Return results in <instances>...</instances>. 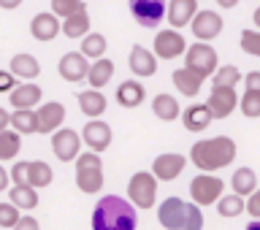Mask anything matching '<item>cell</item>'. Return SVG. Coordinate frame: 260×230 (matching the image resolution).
<instances>
[{
    "mask_svg": "<svg viewBox=\"0 0 260 230\" xmlns=\"http://www.w3.org/2000/svg\"><path fill=\"white\" fill-rule=\"evenodd\" d=\"M138 209L119 195H103L92 211V230H136Z\"/></svg>",
    "mask_w": 260,
    "mask_h": 230,
    "instance_id": "obj_1",
    "label": "cell"
},
{
    "mask_svg": "<svg viewBox=\"0 0 260 230\" xmlns=\"http://www.w3.org/2000/svg\"><path fill=\"white\" fill-rule=\"evenodd\" d=\"M190 160L201 174H214L219 168L233 166L236 160V144L231 136H214V138H203V141L192 144Z\"/></svg>",
    "mask_w": 260,
    "mask_h": 230,
    "instance_id": "obj_2",
    "label": "cell"
},
{
    "mask_svg": "<svg viewBox=\"0 0 260 230\" xmlns=\"http://www.w3.org/2000/svg\"><path fill=\"white\" fill-rule=\"evenodd\" d=\"M157 222L166 230H203V211L182 198H166L157 209Z\"/></svg>",
    "mask_w": 260,
    "mask_h": 230,
    "instance_id": "obj_3",
    "label": "cell"
},
{
    "mask_svg": "<svg viewBox=\"0 0 260 230\" xmlns=\"http://www.w3.org/2000/svg\"><path fill=\"white\" fill-rule=\"evenodd\" d=\"M76 187L87 195L101 192L103 187V160L98 152H81L76 157Z\"/></svg>",
    "mask_w": 260,
    "mask_h": 230,
    "instance_id": "obj_4",
    "label": "cell"
},
{
    "mask_svg": "<svg viewBox=\"0 0 260 230\" xmlns=\"http://www.w3.org/2000/svg\"><path fill=\"white\" fill-rule=\"evenodd\" d=\"M127 198L136 209H152L157 198V179L152 171H138L127 182Z\"/></svg>",
    "mask_w": 260,
    "mask_h": 230,
    "instance_id": "obj_5",
    "label": "cell"
},
{
    "mask_svg": "<svg viewBox=\"0 0 260 230\" xmlns=\"http://www.w3.org/2000/svg\"><path fill=\"white\" fill-rule=\"evenodd\" d=\"M184 68H190L192 73H198L201 79L214 76V73H217V52H214V46L203 44V41L187 46V52H184Z\"/></svg>",
    "mask_w": 260,
    "mask_h": 230,
    "instance_id": "obj_6",
    "label": "cell"
},
{
    "mask_svg": "<svg viewBox=\"0 0 260 230\" xmlns=\"http://www.w3.org/2000/svg\"><path fill=\"white\" fill-rule=\"evenodd\" d=\"M222 190H225V182L211 174H201L190 182V195H192L195 206H211V203H217L222 198Z\"/></svg>",
    "mask_w": 260,
    "mask_h": 230,
    "instance_id": "obj_7",
    "label": "cell"
},
{
    "mask_svg": "<svg viewBox=\"0 0 260 230\" xmlns=\"http://www.w3.org/2000/svg\"><path fill=\"white\" fill-rule=\"evenodd\" d=\"M130 3V14L141 27H157L168 14V3L166 0H127Z\"/></svg>",
    "mask_w": 260,
    "mask_h": 230,
    "instance_id": "obj_8",
    "label": "cell"
},
{
    "mask_svg": "<svg viewBox=\"0 0 260 230\" xmlns=\"http://www.w3.org/2000/svg\"><path fill=\"white\" fill-rule=\"evenodd\" d=\"M81 133H76L73 127H60L52 136V152L60 162H76L81 154Z\"/></svg>",
    "mask_w": 260,
    "mask_h": 230,
    "instance_id": "obj_9",
    "label": "cell"
},
{
    "mask_svg": "<svg viewBox=\"0 0 260 230\" xmlns=\"http://www.w3.org/2000/svg\"><path fill=\"white\" fill-rule=\"evenodd\" d=\"M187 52V41L179 30H160L154 36V57L160 60H174V57H182Z\"/></svg>",
    "mask_w": 260,
    "mask_h": 230,
    "instance_id": "obj_10",
    "label": "cell"
},
{
    "mask_svg": "<svg viewBox=\"0 0 260 230\" xmlns=\"http://www.w3.org/2000/svg\"><path fill=\"white\" fill-rule=\"evenodd\" d=\"M239 109L247 119L260 117V71H249L244 76V95L239 101Z\"/></svg>",
    "mask_w": 260,
    "mask_h": 230,
    "instance_id": "obj_11",
    "label": "cell"
},
{
    "mask_svg": "<svg viewBox=\"0 0 260 230\" xmlns=\"http://www.w3.org/2000/svg\"><path fill=\"white\" fill-rule=\"evenodd\" d=\"M192 36L203 41V44H211L219 32H222L225 27V22H222V14H217V11H198L195 14V19H192Z\"/></svg>",
    "mask_w": 260,
    "mask_h": 230,
    "instance_id": "obj_12",
    "label": "cell"
},
{
    "mask_svg": "<svg viewBox=\"0 0 260 230\" xmlns=\"http://www.w3.org/2000/svg\"><path fill=\"white\" fill-rule=\"evenodd\" d=\"M187 166V157L184 154H176V152H166V154H157L152 162V174L157 182H174L176 176H182V171Z\"/></svg>",
    "mask_w": 260,
    "mask_h": 230,
    "instance_id": "obj_13",
    "label": "cell"
},
{
    "mask_svg": "<svg viewBox=\"0 0 260 230\" xmlns=\"http://www.w3.org/2000/svg\"><path fill=\"white\" fill-rule=\"evenodd\" d=\"M111 127L106 125L103 119H92V122H87L84 130H81V141L87 144V149L89 152H106L111 146Z\"/></svg>",
    "mask_w": 260,
    "mask_h": 230,
    "instance_id": "obj_14",
    "label": "cell"
},
{
    "mask_svg": "<svg viewBox=\"0 0 260 230\" xmlns=\"http://www.w3.org/2000/svg\"><path fill=\"white\" fill-rule=\"evenodd\" d=\"M206 103L211 114H214V119H228L239 106V95H236L233 87H211V95Z\"/></svg>",
    "mask_w": 260,
    "mask_h": 230,
    "instance_id": "obj_15",
    "label": "cell"
},
{
    "mask_svg": "<svg viewBox=\"0 0 260 230\" xmlns=\"http://www.w3.org/2000/svg\"><path fill=\"white\" fill-rule=\"evenodd\" d=\"M57 73H60L65 81L76 84V81H84L87 79L89 62H87V57L81 54V52H68V54L60 57V62H57Z\"/></svg>",
    "mask_w": 260,
    "mask_h": 230,
    "instance_id": "obj_16",
    "label": "cell"
},
{
    "mask_svg": "<svg viewBox=\"0 0 260 230\" xmlns=\"http://www.w3.org/2000/svg\"><path fill=\"white\" fill-rule=\"evenodd\" d=\"M36 114H38V133H52L54 136L65 122V106L57 103V101L41 103L36 109Z\"/></svg>",
    "mask_w": 260,
    "mask_h": 230,
    "instance_id": "obj_17",
    "label": "cell"
},
{
    "mask_svg": "<svg viewBox=\"0 0 260 230\" xmlns=\"http://www.w3.org/2000/svg\"><path fill=\"white\" fill-rule=\"evenodd\" d=\"M60 30H62V22L57 19L52 11H41V14L32 16V22H30V36L36 41H41V44L54 41L60 36Z\"/></svg>",
    "mask_w": 260,
    "mask_h": 230,
    "instance_id": "obj_18",
    "label": "cell"
},
{
    "mask_svg": "<svg viewBox=\"0 0 260 230\" xmlns=\"http://www.w3.org/2000/svg\"><path fill=\"white\" fill-rule=\"evenodd\" d=\"M127 65H130V71H133L138 79H146V76H154V73H157V57H154L146 46H141V44H136L133 49H130Z\"/></svg>",
    "mask_w": 260,
    "mask_h": 230,
    "instance_id": "obj_19",
    "label": "cell"
},
{
    "mask_svg": "<svg viewBox=\"0 0 260 230\" xmlns=\"http://www.w3.org/2000/svg\"><path fill=\"white\" fill-rule=\"evenodd\" d=\"M8 101H11L14 111L38 109L41 101H44V92H41V87L32 84V81H22V84H16V89H14L11 95H8Z\"/></svg>",
    "mask_w": 260,
    "mask_h": 230,
    "instance_id": "obj_20",
    "label": "cell"
},
{
    "mask_svg": "<svg viewBox=\"0 0 260 230\" xmlns=\"http://www.w3.org/2000/svg\"><path fill=\"white\" fill-rule=\"evenodd\" d=\"M182 122H184V130H190V133H203L214 122V114H211L209 103H192L190 109L182 111Z\"/></svg>",
    "mask_w": 260,
    "mask_h": 230,
    "instance_id": "obj_21",
    "label": "cell"
},
{
    "mask_svg": "<svg viewBox=\"0 0 260 230\" xmlns=\"http://www.w3.org/2000/svg\"><path fill=\"white\" fill-rule=\"evenodd\" d=\"M195 3H198V0H171V3H168V14H166V19L171 22V27L182 30V27H187V24H192L195 14H198Z\"/></svg>",
    "mask_w": 260,
    "mask_h": 230,
    "instance_id": "obj_22",
    "label": "cell"
},
{
    "mask_svg": "<svg viewBox=\"0 0 260 230\" xmlns=\"http://www.w3.org/2000/svg\"><path fill=\"white\" fill-rule=\"evenodd\" d=\"M144 101H146V89H144L141 81L127 79L117 87V103L122 106V109H138Z\"/></svg>",
    "mask_w": 260,
    "mask_h": 230,
    "instance_id": "obj_23",
    "label": "cell"
},
{
    "mask_svg": "<svg viewBox=\"0 0 260 230\" xmlns=\"http://www.w3.org/2000/svg\"><path fill=\"white\" fill-rule=\"evenodd\" d=\"M171 81H174V87L179 89V95L195 97L201 92V87H203V81H206V79H201L198 73H192L190 68H179V71L171 73Z\"/></svg>",
    "mask_w": 260,
    "mask_h": 230,
    "instance_id": "obj_24",
    "label": "cell"
},
{
    "mask_svg": "<svg viewBox=\"0 0 260 230\" xmlns=\"http://www.w3.org/2000/svg\"><path fill=\"white\" fill-rule=\"evenodd\" d=\"M76 101H79L81 114L89 117V119H101V114L106 111V97L101 95V89H87V92H79Z\"/></svg>",
    "mask_w": 260,
    "mask_h": 230,
    "instance_id": "obj_25",
    "label": "cell"
},
{
    "mask_svg": "<svg viewBox=\"0 0 260 230\" xmlns=\"http://www.w3.org/2000/svg\"><path fill=\"white\" fill-rule=\"evenodd\" d=\"M8 71H11L16 79H38L41 62H38L32 54L22 52V54H14V57H11V65H8Z\"/></svg>",
    "mask_w": 260,
    "mask_h": 230,
    "instance_id": "obj_26",
    "label": "cell"
},
{
    "mask_svg": "<svg viewBox=\"0 0 260 230\" xmlns=\"http://www.w3.org/2000/svg\"><path fill=\"white\" fill-rule=\"evenodd\" d=\"M152 114L160 122H174L179 114H182V109H179V101L174 95L160 92V95H154V101H152Z\"/></svg>",
    "mask_w": 260,
    "mask_h": 230,
    "instance_id": "obj_27",
    "label": "cell"
},
{
    "mask_svg": "<svg viewBox=\"0 0 260 230\" xmlns=\"http://www.w3.org/2000/svg\"><path fill=\"white\" fill-rule=\"evenodd\" d=\"M231 187H233L236 195H241V198H249V195L257 190V176H255V171L247 168V166L236 168V174H233V179H231Z\"/></svg>",
    "mask_w": 260,
    "mask_h": 230,
    "instance_id": "obj_28",
    "label": "cell"
},
{
    "mask_svg": "<svg viewBox=\"0 0 260 230\" xmlns=\"http://www.w3.org/2000/svg\"><path fill=\"white\" fill-rule=\"evenodd\" d=\"M52 182H54L52 166L44 162V160H30V166H27V184L36 187V190H41V187H49Z\"/></svg>",
    "mask_w": 260,
    "mask_h": 230,
    "instance_id": "obj_29",
    "label": "cell"
},
{
    "mask_svg": "<svg viewBox=\"0 0 260 230\" xmlns=\"http://www.w3.org/2000/svg\"><path fill=\"white\" fill-rule=\"evenodd\" d=\"M114 76V62L106 60V57H101V60H95L92 65H89V73H87V81L92 89H101L111 81Z\"/></svg>",
    "mask_w": 260,
    "mask_h": 230,
    "instance_id": "obj_30",
    "label": "cell"
},
{
    "mask_svg": "<svg viewBox=\"0 0 260 230\" xmlns=\"http://www.w3.org/2000/svg\"><path fill=\"white\" fill-rule=\"evenodd\" d=\"M11 127H14L19 136H32V133H38V114H36V109L14 111V114H11Z\"/></svg>",
    "mask_w": 260,
    "mask_h": 230,
    "instance_id": "obj_31",
    "label": "cell"
},
{
    "mask_svg": "<svg viewBox=\"0 0 260 230\" xmlns=\"http://www.w3.org/2000/svg\"><path fill=\"white\" fill-rule=\"evenodd\" d=\"M62 32H65V38H84V36H89V14L79 11V14L68 16V19H62Z\"/></svg>",
    "mask_w": 260,
    "mask_h": 230,
    "instance_id": "obj_32",
    "label": "cell"
},
{
    "mask_svg": "<svg viewBox=\"0 0 260 230\" xmlns=\"http://www.w3.org/2000/svg\"><path fill=\"white\" fill-rule=\"evenodd\" d=\"M241 211H247V198H241V195H222V198L217 201V214L219 217H225V219H233V217H239Z\"/></svg>",
    "mask_w": 260,
    "mask_h": 230,
    "instance_id": "obj_33",
    "label": "cell"
},
{
    "mask_svg": "<svg viewBox=\"0 0 260 230\" xmlns=\"http://www.w3.org/2000/svg\"><path fill=\"white\" fill-rule=\"evenodd\" d=\"M8 201H11L16 209L30 211V209L38 206V190L36 187H11V190H8Z\"/></svg>",
    "mask_w": 260,
    "mask_h": 230,
    "instance_id": "obj_34",
    "label": "cell"
},
{
    "mask_svg": "<svg viewBox=\"0 0 260 230\" xmlns=\"http://www.w3.org/2000/svg\"><path fill=\"white\" fill-rule=\"evenodd\" d=\"M106 46H109V41H106L103 32H89V36L81 38V49L79 52L89 57V60H101V57L106 54Z\"/></svg>",
    "mask_w": 260,
    "mask_h": 230,
    "instance_id": "obj_35",
    "label": "cell"
},
{
    "mask_svg": "<svg viewBox=\"0 0 260 230\" xmlns=\"http://www.w3.org/2000/svg\"><path fill=\"white\" fill-rule=\"evenodd\" d=\"M22 149V136L16 130H3L0 133V162L3 160H14Z\"/></svg>",
    "mask_w": 260,
    "mask_h": 230,
    "instance_id": "obj_36",
    "label": "cell"
},
{
    "mask_svg": "<svg viewBox=\"0 0 260 230\" xmlns=\"http://www.w3.org/2000/svg\"><path fill=\"white\" fill-rule=\"evenodd\" d=\"M239 81H244V76L236 65H219L217 73L211 76V87H233L236 89Z\"/></svg>",
    "mask_w": 260,
    "mask_h": 230,
    "instance_id": "obj_37",
    "label": "cell"
},
{
    "mask_svg": "<svg viewBox=\"0 0 260 230\" xmlns=\"http://www.w3.org/2000/svg\"><path fill=\"white\" fill-rule=\"evenodd\" d=\"M79 11H87L84 0H52V14L57 19H68V16L79 14Z\"/></svg>",
    "mask_w": 260,
    "mask_h": 230,
    "instance_id": "obj_38",
    "label": "cell"
},
{
    "mask_svg": "<svg viewBox=\"0 0 260 230\" xmlns=\"http://www.w3.org/2000/svg\"><path fill=\"white\" fill-rule=\"evenodd\" d=\"M19 219H22V211L16 209L11 201H8V203H0V227H6V230H14Z\"/></svg>",
    "mask_w": 260,
    "mask_h": 230,
    "instance_id": "obj_39",
    "label": "cell"
},
{
    "mask_svg": "<svg viewBox=\"0 0 260 230\" xmlns=\"http://www.w3.org/2000/svg\"><path fill=\"white\" fill-rule=\"evenodd\" d=\"M241 52L260 57V30H241Z\"/></svg>",
    "mask_w": 260,
    "mask_h": 230,
    "instance_id": "obj_40",
    "label": "cell"
},
{
    "mask_svg": "<svg viewBox=\"0 0 260 230\" xmlns=\"http://www.w3.org/2000/svg\"><path fill=\"white\" fill-rule=\"evenodd\" d=\"M27 166H30V160H22V162H16V166L11 168V182H14V187H30V184H27Z\"/></svg>",
    "mask_w": 260,
    "mask_h": 230,
    "instance_id": "obj_41",
    "label": "cell"
},
{
    "mask_svg": "<svg viewBox=\"0 0 260 230\" xmlns=\"http://www.w3.org/2000/svg\"><path fill=\"white\" fill-rule=\"evenodd\" d=\"M16 84H19V79H16L11 71H0V92L11 95L14 89H16Z\"/></svg>",
    "mask_w": 260,
    "mask_h": 230,
    "instance_id": "obj_42",
    "label": "cell"
},
{
    "mask_svg": "<svg viewBox=\"0 0 260 230\" xmlns=\"http://www.w3.org/2000/svg\"><path fill=\"white\" fill-rule=\"evenodd\" d=\"M247 211L252 214V219H260V190H255L247 198Z\"/></svg>",
    "mask_w": 260,
    "mask_h": 230,
    "instance_id": "obj_43",
    "label": "cell"
},
{
    "mask_svg": "<svg viewBox=\"0 0 260 230\" xmlns=\"http://www.w3.org/2000/svg\"><path fill=\"white\" fill-rule=\"evenodd\" d=\"M14 230H41V225H38V219H36V217H22L19 222H16Z\"/></svg>",
    "mask_w": 260,
    "mask_h": 230,
    "instance_id": "obj_44",
    "label": "cell"
},
{
    "mask_svg": "<svg viewBox=\"0 0 260 230\" xmlns=\"http://www.w3.org/2000/svg\"><path fill=\"white\" fill-rule=\"evenodd\" d=\"M8 182H11V171H6L3 166H0V192L8 190Z\"/></svg>",
    "mask_w": 260,
    "mask_h": 230,
    "instance_id": "obj_45",
    "label": "cell"
},
{
    "mask_svg": "<svg viewBox=\"0 0 260 230\" xmlns=\"http://www.w3.org/2000/svg\"><path fill=\"white\" fill-rule=\"evenodd\" d=\"M8 127H11V114H8L6 109H0V133L8 130Z\"/></svg>",
    "mask_w": 260,
    "mask_h": 230,
    "instance_id": "obj_46",
    "label": "cell"
},
{
    "mask_svg": "<svg viewBox=\"0 0 260 230\" xmlns=\"http://www.w3.org/2000/svg\"><path fill=\"white\" fill-rule=\"evenodd\" d=\"M22 6V0H0V8H8V11H11V8H19Z\"/></svg>",
    "mask_w": 260,
    "mask_h": 230,
    "instance_id": "obj_47",
    "label": "cell"
},
{
    "mask_svg": "<svg viewBox=\"0 0 260 230\" xmlns=\"http://www.w3.org/2000/svg\"><path fill=\"white\" fill-rule=\"evenodd\" d=\"M217 6L219 8H236V6H239V0H217Z\"/></svg>",
    "mask_w": 260,
    "mask_h": 230,
    "instance_id": "obj_48",
    "label": "cell"
},
{
    "mask_svg": "<svg viewBox=\"0 0 260 230\" xmlns=\"http://www.w3.org/2000/svg\"><path fill=\"white\" fill-rule=\"evenodd\" d=\"M252 22H255V27L260 30V8H255V14H252Z\"/></svg>",
    "mask_w": 260,
    "mask_h": 230,
    "instance_id": "obj_49",
    "label": "cell"
},
{
    "mask_svg": "<svg viewBox=\"0 0 260 230\" xmlns=\"http://www.w3.org/2000/svg\"><path fill=\"white\" fill-rule=\"evenodd\" d=\"M244 230H260V219H252V222L244 227Z\"/></svg>",
    "mask_w": 260,
    "mask_h": 230,
    "instance_id": "obj_50",
    "label": "cell"
}]
</instances>
